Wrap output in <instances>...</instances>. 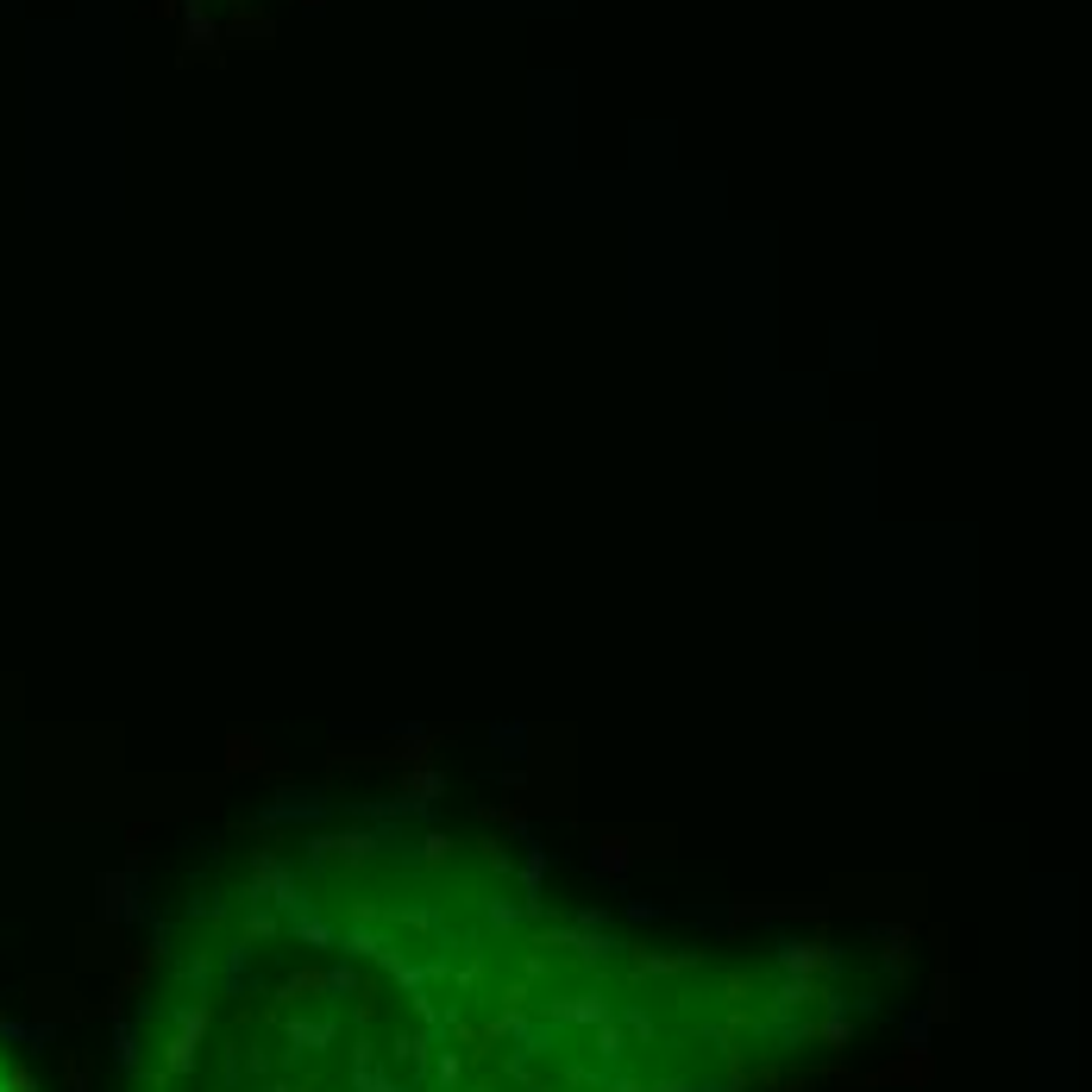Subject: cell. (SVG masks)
Wrapping results in <instances>:
<instances>
[{
	"mask_svg": "<svg viewBox=\"0 0 1092 1092\" xmlns=\"http://www.w3.org/2000/svg\"><path fill=\"white\" fill-rule=\"evenodd\" d=\"M453 835H289L183 917L126 1092H690L729 992Z\"/></svg>",
	"mask_w": 1092,
	"mask_h": 1092,
	"instance_id": "1",
	"label": "cell"
},
{
	"mask_svg": "<svg viewBox=\"0 0 1092 1092\" xmlns=\"http://www.w3.org/2000/svg\"><path fill=\"white\" fill-rule=\"evenodd\" d=\"M0 1092H19V1087H13V1074H6V1068H0Z\"/></svg>",
	"mask_w": 1092,
	"mask_h": 1092,
	"instance_id": "2",
	"label": "cell"
}]
</instances>
